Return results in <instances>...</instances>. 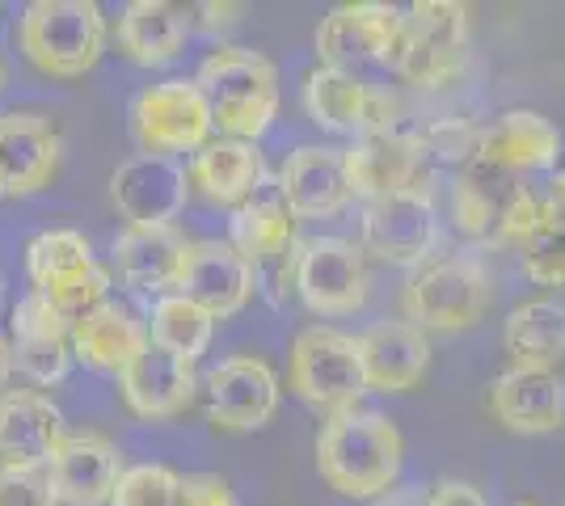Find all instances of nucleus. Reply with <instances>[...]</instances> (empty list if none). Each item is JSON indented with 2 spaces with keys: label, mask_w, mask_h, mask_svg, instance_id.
I'll use <instances>...</instances> for the list:
<instances>
[{
  "label": "nucleus",
  "mask_w": 565,
  "mask_h": 506,
  "mask_svg": "<svg viewBox=\"0 0 565 506\" xmlns=\"http://www.w3.org/2000/svg\"><path fill=\"white\" fill-rule=\"evenodd\" d=\"M405 464V439L397 422L380 410L330 413L317 431V473L333 494L354 503H380L397 489Z\"/></svg>",
  "instance_id": "f257e3e1"
},
{
  "label": "nucleus",
  "mask_w": 565,
  "mask_h": 506,
  "mask_svg": "<svg viewBox=\"0 0 565 506\" xmlns=\"http://www.w3.org/2000/svg\"><path fill=\"white\" fill-rule=\"evenodd\" d=\"M194 80L212 101L215 131L228 140L258 144L279 115V68L254 47L220 43L207 51Z\"/></svg>",
  "instance_id": "f03ea898"
},
{
  "label": "nucleus",
  "mask_w": 565,
  "mask_h": 506,
  "mask_svg": "<svg viewBox=\"0 0 565 506\" xmlns=\"http://www.w3.org/2000/svg\"><path fill=\"white\" fill-rule=\"evenodd\" d=\"M13 43L39 73L76 80L94 73L106 51V13L94 0H30Z\"/></svg>",
  "instance_id": "7ed1b4c3"
},
{
  "label": "nucleus",
  "mask_w": 565,
  "mask_h": 506,
  "mask_svg": "<svg viewBox=\"0 0 565 506\" xmlns=\"http://www.w3.org/2000/svg\"><path fill=\"white\" fill-rule=\"evenodd\" d=\"M490 274L469 254H448L418 266V274L401 291L405 321L430 334H465L490 313Z\"/></svg>",
  "instance_id": "20e7f679"
},
{
  "label": "nucleus",
  "mask_w": 565,
  "mask_h": 506,
  "mask_svg": "<svg viewBox=\"0 0 565 506\" xmlns=\"http://www.w3.org/2000/svg\"><path fill=\"white\" fill-rule=\"evenodd\" d=\"M287 385L291 392L312 406L317 413L354 410L359 397L367 392V372L359 355V337L330 330V325H308L291 342V363H287Z\"/></svg>",
  "instance_id": "39448f33"
},
{
  "label": "nucleus",
  "mask_w": 565,
  "mask_h": 506,
  "mask_svg": "<svg viewBox=\"0 0 565 506\" xmlns=\"http://www.w3.org/2000/svg\"><path fill=\"white\" fill-rule=\"evenodd\" d=\"M127 127L131 140L140 144L148 157H182V152H199L215 140V115L207 94L199 89V80L186 76H169L161 85H148L136 94L131 110H127Z\"/></svg>",
  "instance_id": "423d86ee"
},
{
  "label": "nucleus",
  "mask_w": 565,
  "mask_h": 506,
  "mask_svg": "<svg viewBox=\"0 0 565 506\" xmlns=\"http://www.w3.org/2000/svg\"><path fill=\"white\" fill-rule=\"evenodd\" d=\"M469 64V9L456 0H418L405 9V39L393 73L414 89H448Z\"/></svg>",
  "instance_id": "0eeeda50"
},
{
  "label": "nucleus",
  "mask_w": 565,
  "mask_h": 506,
  "mask_svg": "<svg viewBox=\"0 0 565 506\" xmlns=\"http://www.w3.org/2000/svg\"><path fill=\"white\" fill-rule=\"evenodd\" d=\"M401 39H405V9L380 0H351L330 9L317 25V64L359 73L367 64L397 68Z\"/></svg>",
  "instance_id": "6e6552de"
},
{
  "label": "nucleus",
  "mask_w": 565,
  "mask_h": 506,
  "mask_svg": "<svg viewBox=\"0 0 565 506\" xmlns=\"http://www.w3.org/2000/svg\"><path fill=\"white\" fill-rule=\"evenodd\" d=\"M342 161H347L351 198H363V207L405 191H430L426 186L430 161L414 127H388L376 136H363L342 152Z\"/></svg>",
  "instance_id": "1a4fd4ad"
},
{
  "label": "nucleus",
  "mask_w": 565,
  "mask_h": 506,
  "mask_svg": "<svg viewBox=\"0 0 565 506\" xmlns=\"http://www.w3.org/2000/svg\"><path fill=\"white\" fill-rule=\"evenodd\" d=\"M305 110L317 127H330L342 136H376L388 127H401V106L388 89H380L359 73H342V68H312L305 76Z\"/></svg>",
  "instance_id": "9d476101"
},
{
  "label": "nucleus",
  "mask_w": 565,
  "mask_h": 506,
  "mask_svg": "<svg viewBox=\"0 0 565 506\" xmlns=\"http://www.w3.org/2000/svg\"><path fill=\"white\" fill-rule=\"evenodd\" d=\"M296 295L308 313L351 316L367 304V262L347 237H312L296 254Z\"/></svg>",
  "instance_id": "9b49d317"
},
{
  "label": "nucleus",
  "mask_w": 565,
  "mask_h": 506,
  "mask_svg": "<svg viewBox=\"0 0 565 506\" xmlns=\"http://www.w3.org/2000/svg\"><path fill=\"white\" fill-rule=\"evenodd\" d=\"M207 422L224 434H249L262 431L282 401V385L275 367L254 355H236V359L215 363L207 372Z\"/></svg>",
  "instance_id": "f8f14e48"
},
{
  "label": "nucleus",
  "mask_w": 565,
  "mask_h": 506,
  "mask_svg": "<svg viewBox=\"0 0 565 506\" xmlns=\"http://www.w3.org/2000/svg\"><path fill=\"white\" fill-rule=\"evenodd\" d=\"M190 194V173L173 157H127L110 173V207L127 228H173Z\"/></svg>",
  "instance_id": "ddd939ff"
},
{
  "label": "nucleus",
  "mask_w": 565,
  "mask_h": 506,
  "mask_svg": "<svg viewBox=\"0 0 565 506\" xmlns=\"http://www.w3.org/2000/svg\"><path fill=\"white\" fill-rule=\"evenodd\" d=\"M68 439L64 413L39 388H4L0 392V469L47 473L60 443Z\"/></svg>",
  "instance_id": "4468645a"
},
{
  "label": "nucleus",
  "mask_w": 565,
  "mask_h": 506,
  "mask_svg": "<svg viewBox=\"0 0 565 506\" xmlns=\"http://www.w3.org/2000/svg\"><path fill=\"white\" fill-rule=\"evenodd\" d=\"M435 241H439V212L430 191H405L363 207V245L380 262H423Z\"/></svg>",
  "instance_id": "2eb2a0df"
},
{
  "label": "nucleus",
  "mask_w": 565,
  "mask_h": 506,
  "mask_svg": "<svg viewBox=\"0 0 565 506\" xmlns=\"http://www.w3.org/2000/svg\"><path fill=\"white\" fill-rule=\"evenodd\" d=\"M254 291H258V270L245 254H236L233 241H190L178 295L224 321L241 313L254 300Z\"/></svg>",
  "instance_id": "dca6fc26"
},
{
  "label": "nucleus",
  "mask_w": 565,
  "mask_h": 506,
  "mask_svg": "<svg viewBox=\"0 0 565 506\" xmlns=\"http://www.w3.org/2000/svg\"><path fill=\"white\" fill-rule=\"evenodd\" d=\"M9 351H13V372L39 388L60 385L68 376L72 359H76L72 355V330L34 288L13 304Z\"/></svg>",
  "instance_id": "f3484780"
},
{
  "label": "nucleus",
  "mask_w": 565,
  "mask_h": 506,
  "mask_svg": "<svg viewBox=\"0 0 565 506\" xmlns=\"http://www.w3.org/2000/svg\"><path fill=\"white\" fill-rule=\"evenodd\" d=\"M60 127L39 110L0 115V177L9 194H39L60 173Z\"/></svg>",
  "instance_id": "a211bd4d"
},
{
  "label": "nucleus",
  "mask_w": 565,
  "mask_h": 506,
  "mask_svg": "<svg viewBox=\"0 0 565 506\" xmlns=\"http://www.w3.org/2000/svg\"><path fill=\"white\" fill-rule=\"evenodd\" d=\"M47 477L64 506H110L122 477V456L106 434L68 431L55 460L47 464Z\"/></svg>",
  "instance_id": "6ab92c4d"
},
{
  "label": "nucleus",
  "mask_w": 565,
  "mask_h": 506,
  "mask_svg": "<svg viewBox=\"0 0 565 506\" xmlns=\"http://www.w3.org/2000/svg\"><path fill=\"white\" fill-rule=\"evenodd\" d=\"M562 157V131L541 110H502L490 127H481L477 165L494 173H544Z\"/></svg>",
  "instance_id": "aec40b11"
},
{
  "label": "nucleus",
  "mask_w": 565,
  "mask_h": 506,
  "mask_svg": "<svg viewBox=\"0 0 565 506\" xmlns=\"http://www.w3.org/2000/svg\"><path fill=\"white\" fill-rule=\"evenodd\" d=\"M118 388H122V401L136 418L166 422V418L190 410V401L199 392V376H194V363L178 359V355L161 351L157 342H148L136 355V363L118 376Z\"/></svg>",
  "instance_id": "412c9836"
},
{
  "label": "nucleus",
  "mask_w": 565,
  "mask_h": 506,
  "mask_svg": "<svg viewBox=\"0 0 565 506\" xmlns=\"http://www.w3.org/2000/svg\"><path fill=\"white\" fill-rule=\"evenodd\" d=\"M486 406L511 434L557 431L565 418L562 376L544 367H507L494 376Z\"/></svg>",
  "instance_id": "4be33fe9"
},
{
  "label": "nucleus",
  "mask_w": 565,
  "mask_h": 506,
  "mask_svg": "<svg viewBox=\"0 0 565 506\" xmlns=\"http://www.w3.org/2000/svg\"><path fill=\"white\" fill-rule=\"evenodd\" d=\"M279 186L287 194V207L296 219L338 216L351 203V182H347V161L338 148L300 144L287 152L279 169Z\"/></svg>",
  "instance_id": "5701e85b"
},
{
  "label": "nucleus",
  "mask_w": 565,
  "mask_h": 506,
  "mask_svg": "<svg viewBox=\"0 0 565 506\" xmlns=\"http://www.w3.org/2000/svg\"><path fill=\"white\" fill-rule=\"evenodd\" d=\"M190 241L178 228H122L115 237V270L122 288L143 295H173L182 266H186Z\"/></svg>",
  "instance_id": "b1692460"
},
{
  "label": "nucleus",
  "mask_w": 565,
  "mask_h": 506,
  "mask_svg": "<svg viewBox=\"0 0 565 506\" xmlns=\"http://www.w3.org/2000/svg\"><path fill=\"white\" fill-rule=\"evenodd\" d=\"M228 241L236 254H245L254 270L266 262H279L296 254V212L287 207L279 177H266L258 191L249 194L228 219Z\"/></svg>",
  "instance_id": "393cba45"
},
{
  "label": "nucleus",
  "mask_w": 565,
  "mask_h": 506,
  "mask_svg": "<svg viewBox=\"0 0 565 506\" xmlns=\"http://www.w3.org/2000/svg\"><path fill=\"white\" fill-rule=\"evenodd\" d=\"M186 173H190V186L203 194L207 203L233 207V212L270 177L262 148L249 144V140H228V136H215L207 148H199L190 157Z\"/></svg>",
  "instance_id": "a878e982"
},
{
  "label": "nucleus",
  "mask_w": 565,
  "mask_h": 506,
  "mask_svg": "<svg viewBox=\"0 0 565 506\" xmlns=\"http://www.w3.org/2000/svg\"><path fill=\"white\" fill-rule=\"evenodd\" d=\"M194 25V13L173 4V0H131L122 4L115 25L118 51L140 64V68H161L178 60L186 47V34Z\"/></svg>",
  "instance_id": "bb28decb"
},
{
  "label": "nucleus",
  "mask_w": 565,
  "mask_h": 506,
  "mask_svg": "<svg viewBox=\"0 0 565 506\" xmlns=\"http://www.w3.org/2000/svg\"><path fill=\"white\" fill-rule=\"evenodd\" d=\"M359 355H363L367 388L409 392L430 367V342L409 321H380V325L359 334Z\"/></svg>",
  "instance_id": "cd10ccee"
},
{
  "label": "nucleus",
  "mask_w": 565,
  "mask_h": 506,
  "mask_svg": "<svg viewBox=\"0 0 565 506\" xmlns=\"http://www.w3.org/2000/svg\"><path fill=\"white\" fill-rule=\"evenodd\" d=\"M148 342H152L148 321H140L131 309H122L115 300L72 325V355L94 372H106V376H122Z\"/></svg>",
  "instance_id": "c85d7f7f"
},
{
  "label": "nucleus",
  "mask_w": 565,
  "mask_h": 506,
  "mask_svg": "<svg viewBox=\"0 0 565 506\" xmlns=\"http://www.w3.org/2000/svg\"><path fill=\"white\" fill-rule=\"evenodd\" d=\"M502 351L511 367H544L557 372L565 359V304L553 295H536L511 309L502 321Z\"/></svg>",
  "instance_id": "c756f323"
},
{
  "label": "nucleus",
  "mask_w": 565,
  "mask_h": 506,
  "mask_svg": "<svg viewBox=\"0 0 565 506\" xmlns=\"http://www.w3.org/2000/svg\"><path fill=\"white\" fill-rule=\"evenodd\" d=\"M519 191H523V182H515V177L494 173L486 165H472L451 186V219H456V228L472 241L498 245V228H502V219H507Z\"/></svg>",
  "instance_id": "7c9ffc66"
},
{
  "label": "nucleus",
  "mask_w": 565,
  "mask_h": 506,
  "mask_svg": "<svg viewBox=\"0 0 565 506\" xmlns=\"http://www.w3.org/2000/svg\"><path fill=\"white\" fill-rule=\"evenodd\" d=\"M212 330H215V316L203 313L199 304H190L186 295H161L157 304H152V316H148V337L169 351V355H178V359L186 363H199L207 355V346H212Z\"/></svg>",
  "instance_id": "2f4dec72"
},
{
  "label": "nucleus",
  "mask_w": 565,
  "mask_h": 506,
  "mask_svg": "<svg viewBox=\"0 0 565 506\" xmlns=\"http://www.w3.org/2000/svg\"><path fill=\"white\" fill-rule=\"evenodd\" d=\"M89 266H97L94 249H89V241L81 233H72V228H47V233H39L30 241V249H25V274H30L34 291L51 288V283L68 279L76 270H89Z\"/></svg>",
  "instance_id": "473e14b6"
},
{
  "label": "nucleus",
  "mask_w": 565,
  "mask_h": 506,
  "mask_svg": "<svg viewBox=\"0 0 565 506\" xmlns=\"http://www.w3.org/2000/svg\"><path fill=\"white\" fill-rule=\"evenodd\" d=\"M39 295L47 300L51 309L60 313V321L72 330L76 321H85V316L97 313L102 304H110V270H106V266L76 270V274H68V279H60V283L43 288Z\"/></svg>",
  "instance_id": "72a5a7b5"
},
{
  "label": "nucleus",
  "mask_w": 565,
  "mask_h": 506,
  "mask_svg": "<svg viewBox=\"0 0 565 506\" xmlns=\"http://www.w3.org/2000/svg\"><path fill=\"white\" fill-rule=\"evenodd\" d=\"M418 144H423L430 165H451L456 177L477 165V148H481V127L465 119H439L418 127Z\"/></svg>",
  "instance_id": "f704fd0d"
},
{
  "label": "nucleus",
  "mask_w": 565,
  "mask_h": 506,
  "mask_svg": "<svg viewBox=\"0 0 565 506\" xmlns=\"http://www.w3.org/2000/svg\"><path fill=\"white\" fill-rule=\"evenodd\" d=\"M519 262L536 288H565V219L544 212L541 228L519 249Z\"/></svg>",
  "instance_id": "c9c22d12"
},
{
  "label": "nucleus",
  "mask_w": 565,
  "mask_h": 506,
  "mask_svg": "<svg viewBox=\"0 0 565 506\" xmlns=\"http://www.w3.org/2000/svg\"><path fill=\"white\" fill-rule=\"evenodd\" d=\"M182 477L166 464H131L122 469L110 506H178Z\"/></svg>",
  "instance_id": "e433bc0d"
},
{
  "label": "nucleus",
  "mask_w": 565,
  "mask_h": 506,
  "mask_svg": "<svg viewBox=\"0 0 565 506\" xmlns=\"http://www.w3.org/2000/svg\"><path fill=\"white\" fill-rule=\"evenodd\" d=\"M0 506H60L47 473L0 469Z\"/></svg>",
  "instance_id": "4c0bfd02"
},
{
  "label": "nucleus",
  "mask_w": 565,
  "mask_h": 506,
  "mask_svg": "<svg viewBox=\"0 0 565 506\" xmlns=\"http://www.w3.org/2000/svg\"><path fill=\"white\" fill-rule=\"evenodd\" d=\"M178 506H241L233 494V485L215 473H190L182 477V498Z\"/></svg>",
  "instance_id": "58836bf2"
},
{
  "label": "nucleus",
  "mask_w": 565,
  "mask_h": 506,
  "mask_svg": "<svg viewBox=\"0 0 565 506\" xmlns=\"http://www.w3.org/2000/svg\"><path fill=\"white\" fill-rule=\"evenodd\" d=\"M426 506H490L472 482H439L426 494Z\"/></svg>",
  "instance_id": "ea45409f"
},
{
  "label": "nucleus",
  "mask_w": 565,
  "mask_h": 506,
  "mask_svg": "<svg viewBox=\"0 0 565 506\" xmlns=\"http://www.w3.org/2000/svg\"><path fill=\"white\" fill-rule=\"evenodd\" d=\"M190 13L199 18V25H207V30H228V25L241 22L245 4H215V0H207V4H194Z\"/></svg>",
  "instance_id": "a19ab883"
},
{
  "label": "nucleus",
  "mask_w": 565,
  "mask_h": 506,
  "mask_svg": "<svg viewBox=\"0 0 565 506\" xmlns=\"http://www.w3.org/2000/svg\"><path fill=\"white\" fill-rule=\"evenodd\" d=\"M376 506H426V494L423 489H393V494L380 498Z\"/></svg>",
  "instance_id": "79ce46f5"
},
{
  "label": "nucleus",
  "mask_w": 565,
  "mask_h": 506,
  "mask_svg": "<svg viewBox=\"0 0 565 506\" xmlns=\"http://www.w3.org/2000/svg\"><path fill=\"white\" fill-rule=\"evenodd\" d=\"M9 376H13V351H9V334H0V392H4Z\"/></svg>",
  "instance_id": "37998d69"
},
{
  "label": "nucleus",
  "mask_w": 565,
  "mask_h": 506,
  "mask_svg": "<svg viewBox=\"0 0 565 506\" xmlns=\"http://www.w3.org/2000/svg\"><path fill=\"white\" fill-rule=\"evenodd\" d=\"M4 194H9V186H4V177H0V198H4Z\"/></svg>",
  "instance_id": "c03bdc74"
},
{
  "label": "nucleus",
  "mask_w": 565,
  "mask_h": 506,
  "mask_svg": "<svg viewBox=\"0 0 565 506\" xmlns=\"http://www.w3.org/2000/svg\"><path fill=\"white\" fill-rule=\"evenodd\" d=\"M0 85H4V64H0Z\"/></svg>",
  "instance_id": "a18cd8bd"
},
{
  "label": "nucleus",
  "mask_w": 565,
  "mask_h": 506,
  "mask_svg": "<svg viewBox=\"0 0 565 506\" xmlns=\"http://www.w3.org/2000/svg\"><path fill=\"white\" fill-rule=\"evenodd\" d=\"M515 506H541V503H515Z\"/></svg>",
  "instance_id": "49530a36"
},
{
  "label": "nucleus",
  "mask_w": 565,
  "mask_h": 506,
  "mask_svg": "<svg viewBox=\"0 0 565 506\" xmlns=\"http://www.w3.org/2000/svg\"><path fill=\"white\" fill-rule=\"evenodd\" d=\"M0 295H4V279H0Z\"/></svg>",
  "instance_id": "de8ad7c7"
}]
</instances>
